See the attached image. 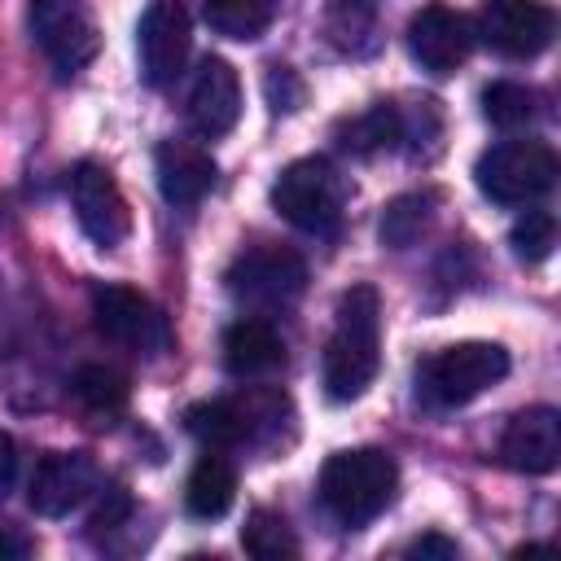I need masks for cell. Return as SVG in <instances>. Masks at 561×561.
Returning a JSON list of instances; mask_svg holds the SVG:
<instances>
[{"instance_id": "cell-20", "label": "cell", "mask_w": 561, "mask_h": 561, "mask_svg": "<svg viewBox=\"0 0 561 561\" xmlns=\"http://www.w3.org/2000/svg\"><path fill=\"white\" fill-rule=\"evenodd\" d=\"M399 140H403V114L390 101H377L373 110H364L337 127V145L355 158H377V153L394 149Z\"/></svg>"}, {"instance_id": "cell-13", "label": "cell", "mask_w": 561, "mask_h": 561, "mask_svg": "<svg viewBox=\"0 0 561 561\" xmlns=\"http://www.w3.org/2000/svg\"><path fill=\"white\" fill-rule=\"evenodd\" d=\"M92 486H96V460L88 451H48L39 456L26 482V504L39 517H66L92 495Z\"/></svg>"}, {"instance_id": "cell-16", "label": "cell", "mask_w": 561, "mask_h": 561, "mask_svg": "<svg viewBox=\"0 0 561 561\" xmlns=\"http://www.w3.org/2000/svg\"><path fill=\"white\" fill-rule=\"evenodd\" d=\"M153 162H158V188L171 206H197L215 184V162L202 145L167 140V145H158Z\"/></svg>"}, {"instance_id": "cell-31", "label": "cell", "mask_w": 561, "mask_h": 561, "mask_svg": "<svg viewBox=\"0 0 561 561\" xmlns=\"http://www.w3.org/2000/svg\"><path fill=\"white\" fill-rule=\"evenodd\" d=\"M373 4H377V0H333V13H364V18H368Z\"/></svg>"}, {"instance_id": "cell-3", "label": "cell", "mask_w": 561, "mask_h": 561, "mask_svg": "<svg viewBox=\"0 0 561 561\" xmlns=\"http://www.w3.org/2000/svg\"><path fill=\"white\" fill-rule=\"evenodd\" d=\"M346 197H351V180L329 158H298L272 184L276 215L311 237H337Z\"/></svg>"}, {"instance_id": "cell-6", "label": "cell", "mask_w": 561, "mask_h": 561, "mask_svg": "<svg viewBox=\"0 0 561 561\" xmlns=\"http://www.w3.org/2000/svg\"><path fill=\"white\" fill-rule=\"evenodd\" d=\"M26 26H31L35 48L48 57V66L61 79L79 75L101 48L96 18L83 0H31L26 4Z\"/></svg>"}, {"instance_id": "cell-8", "label": "cell", "mask_w": 561, "mask_h": 561, "mask_svg": "<svg viewBox=\"0 0 561 561\" xmlns=\"http://www.w3.org/2000/svg\"><path fill=\"white\" fill-rule=\"evenodd\" d=\"M193 48V22L180 0H153L136 22V53H140V79L149 88H167L180 79Z\"/></svg>"}, {"instance_id": "cell-17", "label": "cell", "mask_w": 561, "mask_h": 561, "mask_svg": "<svg viewBox=\"0 0 561 561\" xmlns=\"http://www.w3.org/2000/svg\"><path fill=\"white\" fill-rule=\"evenodd\" d=\"M259 412H254V399H206V403H193L184 412V425L197 443H206L210 451L219 447H241L254 438L259 430Z\"/></svg>"}, {"instance_id": "cell-23", "label": "cell", "mask_w": 561, "mask_h": 561, "mask_svg": "<svg viewBox=\"0 0 561 561\" xmlns=\"http://www.w3.org/2000/svg\"><path fill=\"white\" fill-rule=\"evenodd\" d=\"M70 386H75V399L83 403V412L96 416L101 425L114 421L127 408V381L114 368H105V364H83Z\"/></svg>"}, {"instance_id": "cell-25", "label": "cell", "mask_w": 561, "mask_h": 561, "mask_svg": "<svg viewBox=\"0 0 561 561\" xmlns=\"http://www.w3.org/2000/svg\"><path fill=\"white\" fill-rule=\"evenodd\" d=\"M482 114H486V123L500 127V131H522V127L535 123L539 105H535V92H530V88L500 79V83H491V88L482 92Z\"/></svg>"}, {"instance_id": "cell-18", "label": "cell", "mask_w": 561, "mask_h": 561, "mask_svg": "<svg viewBox=\"0 0 561 561\" xmlns=\"http://www.w3.org/2000/svg\"><path fill=\"white\" fill-rule=\"evenodd\" d=\"M285 364V337L259 320V316H245L237 324H228L224 333V368L237 373V377H263V373H276Z\"/></svg>"}, {"instance_id": "cell-14", "label": "cell", "mask_w": 561, "mask_h": 561, "mask_svg": "<svg viewBox=\"0 0 561 561\" xmlns=\"http://www.w3.org/2000/svg\"><path fill=\"white\" fill-rule=\"evenodd\" d=\"M241 118V79L224 57H206L188 83V123L197 136L219 140Z\"/></svg>"}, {"instance_id": "cell-21", "label": "cell", "mask_w": 561, "mask_h": 561, "mask_svg": "<svg viewBox=\"0 0 561 561\" xmlns=\"http://www.w3.org/2000/svg\"><path fill=\"white\" fill-rule=\"evenodd\" d=\"M280 0H202V18L215 35L224 39H259L272 18H276Z\"/></svg>"}, {"instance_id": "cell-9", "label": "cell", "mask_w": 561, "mask_h": 561, "mask_svg": "<svg viewBox=\"0 0 561 561\" xmlns=\"http://www.w3.org/2000/svg\"><path fill=\"white\" fill-rule=\"evenodd\" d=\"M92 320H96V333L110 337L114 346H127V351H140V355H162L171 346V329H167V316L136 289L127 285H105L92 294Z\"/></svg>"}, {"instance_id": "cell-10", "label": "cell", "mask_w": 561, "mask_h": 561, "mask_svg": "<svg viewBox=\"0 0 561 561\" xmlns=\"http://www.w3.org/2000/svg\"><path fill=\"white\" fill-rule=\"evenodd\" d=\"M70 206H75V219L88 232V241L101 250H114L131 232V210H127L114 175L101 162H79L70 171Z\"/></svg>"}, {"instance_id": "cell-4", "label": "cell", "mask_w": 561, "mask_h": 561, "mask_svg": "<svg viewBox=\"0 0 561 561\" xmlns=\"http://www.w3.org/2000/svg\"><path fill=\"white\" fill-rule=\"evenodd\" d=\"M508 377V351L500 342H456L416 368V394L434 408H460Z\"/></svg>"}, {"instance_id": "cell-15", "label": "cell", "mask_w": 561, "mask_h": 561, "mask_svg": "<svg viewBox=\"0 0 561 561\" xmlns=\"http://www.w3.org/2000/svg\"><path fill=\"white\" fill-rule=\"evenodd\" d=\"M500 460L517 473H552L561 465V412L548 403L517 412L500 434Z\"/></svg>"}, {"instance_id": "cell-30", "label": "cell", "mask_w": 561, "mask_h": 561, "mask_svg": "<svg viewBox=\"0 0 561 561\" xmlns=\"http://www.w3.org/2000/svg\"><path fill=\"white\" fill-rule=\"evenodd\" d=\"M13 473H18V447L9 434H0V495L13 486Z\"/></svg>"}, {"instance_id": "cell-28", "label": "cell", "mask_w": 561, "mask_h": 561, "mask_svg": "<svg viewBox=\"0 0 561 561\" xmlns=\"http://www.w3.org/2000/svg\"><path fill=\"white\" fill-rule=\"evenodd\" d=\"M127 517H131V495H127L123 486H105L101 500H96V508H92V522H88V526H96V530H118Z\"/></svg>"}, {"instance_id": "cell-26", "label": "cell", "mask_w": 561, "mask_h": 561, "mask_svg": "<svg viewBox=\"0 0 561 561\" xmlns=\"http://www.w3.org/2000/svg\"><path fill=\"white\" fill-rule=\"evenodd\" d=\"M508 245L522 263H543L557 245V219L548 210H526L513 228H508Z\"/></svg>"}, {"instance_id": "cell-27", "label": "cell", "mask_w": 561, "mask_h": 561, "mask_svg": "<svg viewBox=\"0 0 561 561\" xmlns=\"http://www.w3.org/2000/svg\"><path fill=\"white\" fill-rule=\"evenodd\" d=\"M263 92H267V105H272L276 114H294V110L307 101V83L298 79L294 66H267Z\"/></svg>"}, {"instance_id": "cell-11", "label": "cell", "mask_w": 561, "mask_h": 561, "mask_svg": "<svg viewBox=\"0 0 561 561\" xmlns=\"http://www.w3.org/2000/svg\"><path fill=\"white\" fill-rule=\"evenodd\" d=\"M478 31L504 57H539L557 35V13L543 0H486Z\"/></svg>"}, {"instance_id": "cell-29", "label": "cell", "mask_w": 561, "mask_h": 561, "mask_svg": "<svg viewBox=\"0 0 561 561\" xmlns=\"http://www.w3.org/2000/svg\"><path fill=\"white\" fill-rule=\"evenodd\" d=\"M408 557H447L451 561V557H460V543L447 535H421L408 543Z\"/></svg>"}, {"instance_id": "cell-24", "label": "cell", "mask_w": 561, "mask_h": 561, "mask_svg": "<svg viewBox=\"0 0 561 561\" xmlns=\"http://www.w3.org/2000/svg\"><path fill=\"white\" fill-rule=\"evenodd\" d=\"M241 548L259 561H289L298 557V539H294V526L272 513V508H254L241 526Z\"/></svg>"}, {"instance_id": "cell-2", "label": "cell", "mask_w": 561, "mask_h": 561, "mask_svg": "<svg viewBox=\"0 0 561 561\" xmlns=\"http://www.w3.org/2000/svg\"><path fill=\"white\" fill-rule=\"evenodd\" d=\"M394 491H399V469L381 447L333 451L320 469V504L351 530L381 517Z\"/></svg>"}, {"instance_id": "cell-7", "label": "cell", "mask_w": 561, "mask_h": 561, "mask_svg": "<svg viewBox=\"0 0 561 561\" xmlns=\"http://www.w3.org/2000/svg\"><path fill=\"white\" fill-rule=\"evenodd\" d=\"M224 280L237 302L285 307L307 289V263H302V254H294L285 245H250L228 263Z\"/></svg>"}, {"instance_id": "cell-1", "label": "cell", "mask_w": 561, "mask_h": 561, "mask_svg": "<svg viewBox=\"0 0 561 561\" xmlns=\"http://www.w3.org/2000/svg\"><path fill=\"white\" fill-rule=\"evenodd\" d=\"M381 368V298L373 285H351L337 298L333 333L324 342L320 377L333 403L359 399Z\"/></svg>"}, {"instance_id": "cell-19", "label": "cell", "mask_w": 561, "mask_h": 561, "mask_svg": "<svg viewBox=\"0 0 561 561\" xmlns=\"http://www.w3.org/2000/svg\"><path fill=\"white\" fill-rule=\"evenodd\" d=\"M232 500H237V473H232V465L224 456H215V451L202 456L193 465V473H188L184 508L193 517H202V522H215V517H224L232 508Z\"/></svg>"}, {"instance_id": "cell-22", "label": "cell", "mask_w": 561, "mask_h": 561, "mask_svg": "<svg viewBox=\"0 0 561 561\" xmlns=\"http://www.w3.org/2000/svg\"><path fill=\"white\" fill-rule=\"evenodd\" d=\"M434 206H438L434 193H399V197L381 210V224H377L381 245H390V250L416 245V241L430 232V224H434Z\"/></svg>"}, {"instance_id": "cell-5", "label": "cell", "mask_w": 561, "mask_h": 561, "mask_svg": "<svg viewBox=\"0 0 561 561\" xmlns=\"http://www.w3.org/2000/svg\"><path fill=\"white\" fill-rule=\"evenodd\" d=\"M478 188L500 206H530L557 184V153L543 140H500L473 167Z\"/></svg>"}, {"instance_id": "cell-12", "label": "cell", "mask_w": 561, "mask_h": 561, "mask_svg": "<svg viewBox=\"0 0 561 561\" xmlns=\"http://www.w3.org/2000/svg\"><path fill=\"white\" fill-rule=\"evenodd\" d=\"M408 53L430 75H456L473 53V26L447 4H425L408 22Z\"/></svg>"}]
</instances>
